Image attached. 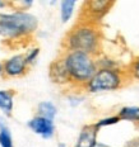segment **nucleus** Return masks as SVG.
<instances>
[{
  "mask_svg": "<svg viewBox=\"0 0 139 147\" xmlns=\"http://www.w3.org/2000/svg\"><path fill=\"white\" fill-rule=\"evenodd\" d=\"M38 29V19L29 11H0V37L9 47L27 46Z\"/></svg>",
  "mask_w": 139,
  "mask_h": 147,
  "instance_id": "1",
  "label": "nucleus"
},
{
  "mask_svg": "<svg viewBox=\"0 0 139 147\" xmlns=\"http://www.w3.org/2000/svg\"><path fill=\"white\" fill-rule=\"evenodd\" d=\"M102 30L100 24L78 19L61 41V51L82 52L97 57L102 53Z\"/></svg>",
  "mask_w": 139,
  "mask_h": 147,
  "instance_id": "2",
  "label": "nucleus"
},
{
  "mask_svg": "<svg viewBox=\"0 0 139 147\" xmlns=\"http://www.w3.org/2000/svg\"><path fill=\"white\" fill-rule=\"evenodd\" d=\"M63 67L66 72L70 89L73 90H83L84 85L97 71L96 57L82 52H69L61 51L59 53Z\"/></svg>",
  "mask_w": 139,
  "mask_h": 147,
  "instance_id": "3",
  "label": "nucleus"
},
{
  "mask_svg": "<svg viewBox=\"0 0 139 147\" xmlns=\"http://www.w3.org/2000/svg\"><path fill=\"white\" fill-rule=\"evenodd\" d=\"M130 79L123 69H97L94 75L89 79V81L84 85L83 91L87 94H100L109 93V91H116L125 88L129 84Z\"/></svg>",
  "mask_w": 139,
  "mask_h": 147,
  "instance_id": "4",
  "label": "nucleus"
},
{
  "mask_svg": "<svg viewBox=\"0 0 139 147\" xmlns=\"http://www.w3.org/2000/svg\"><path fill=\"white\" fill-rule=\"evenodd\" d=\"M115 5V1L109 0H88L82 5L79 18L81 20H87L91 23L100 24L105 15L109 14V11Z\"/></svg>",
  "mask_w": 139,
  "mask_h": 147,
  "instance_id": "5",
  "label": "nucleus"
},
{
  "mask_svg": "<svg viewBox=\"0 0 139 147\" xmlns=\"http://www.w3.org/2000/svg\"><path fill=\"white\" fill-rule=\"evenodd\" d=\"M31 67L27 65L23 53H15L3 61V78L19 79L28 74Z\"/></svg>",
  "mask_w": 139,
  "mask_h": 147,
  "instance_id": "6",
  "label": "nucleus"
},
{
  "mask_svg": "<svg viewBox=\"0 0 139 147\" xmlns=\"http://www.w3.org/2000/svg\"><path fill=\"white\" fill-rule=\"evenodd\" d=\"M27 127L44 140H51L56 133V125L54 121L36 114L27 122Z\"/></svg>",
  "mask_w": 139,
  "mask_h": 147,
  "instance_id": "7",
  "label": "nucleus"
},
{
  "mask_svg": "<svg viewBox=\"0 0 139 147\" xmlns=\"http://www.w3.org/2000/svg\"><path fill=\"white\" fill-rule=\"evenodd\" d=\"M98 129L94 123L83 125L73 147H94L98 141Z\"/></svg>",
  "mask_w": 139,
  "mask_h": 147,
  "instance_id": "8",
  "label": "nucleus"
},
{
  "mask_svg": "<svg viewBox=\"0 0 139 147\" xmlns=\"http://www.w3.org/2000/svg\"><path fill=\"white\" fill-rule=\"evenodd\" d=\"M49 76H50L51 81L54 82V84H56L61 88L70 89L66 72H65V70H64L63 63H61L59 57H56V59L50 63V67H49Z\"/></svg>",
  "mask_w": 139,
  "mask_h": 147,
  "instance_id": "9",
  "label": "nucleus"
},
{
  "mask_svg": "<svg viewBox=\"0 0 139 147\" xmlns=\"http://www.w3.org/2000/svg\"><path fill=\"white\" fill-rule=\"evenodd\" d=\"M15 94L13 89H0V112L3 113V117L8 118L13 115Z\"/></svg>",
  "mask_w": 139,
  "mask_h": 147,
  "instance_id": "10",
  "label": "nucleus"
},
{
  "mask_svg": "<svg viewBox=\"0 0 139 147\" xmlns=\"http://www.w3.org/2000/svg\"><path fill=\"white\" fill-rule=\"evenodd\" d=\"M116 115L120 122H130L137 124L139 122V105H124L117 110Z\"/></svg>",
  "mask_w": 139,
  "mask_h": 147,
  "instance_id": "11",
  "label": "nucleus"
},
{
  "mask_svg": "<svg viewBox=\"0 0 139 147\" xmlns=\"http://www.w3.org/2000/svg\"><path fill=\"white\" fill-rule=\"evenodd\" d=\"M36 115L40 117H44L51 121H55L58 115V107L55 103L50 102V100H44V102H40L36 107Z\"/></svg>",
  "mask_w": 139,
  "mask_h": 147,
  "instance_id": "12",
  "label": "nucleus"
},
{
  "mask_svg": "<svg viewBox=\"0 0 139 147\" xmlns=\"http://www.w3.org/2000/svg\"><path fill=\"white\" fill-rule=\"evenodd\" d=\"M77 1L74 0H63L59 4V14H60L61 23H68L73 18L74 11H75Z\"/></svg>",
  "mask_w": 139,
  "mask_h": 147,
  "instance_id": "13",
  "label": "nucleus"
},
{
  "mask_svg": "<svg viewBox=\"0 0 139 147\" xmlns=\"http://www.w3.org/2000/svg\"><path fill=\"white\" fill-rule=\"evenodd\" d=\"M0 147H14V141L7 118L0 115Z\"/></svg>",
  "mask_w": 139,
  "mask_h": 147,
  "instance_id": "14",
  "label": "nucleus"
},
{
  "mask_svg": "<svg viewBox=\"0 0 139 147\" xmlns=\"http://www.w3.org/2000/svg\"><path fill=\"white\" fill-rule=\"evenodd\" d=\"M96 62H97V67L98 69H123V66L120 65V62L116 59L109 56V55H105L103 52L100 53L96 57Z\"/></svg>",
  "mask_w": 139,
  "mask_h": 147,
  "instance_id": "15",
  "label": "nucleus"
},
{
  "mask_svg": "<svg viewBox=\"0 0 139 147\" xmlns=\"http://www.w3.org/2000/svg\"><path fill=\"white\" fill-rule=\"evenodd\" d=\"M125 71L130 81H139V56H135L130 61V63L125 67Z\"/></svg>",
  "mask_w": 139,
  "mask_h": 147,
  "instance_id": "16",
  "label": "nucleus"
},
{
  "mask_svg": "<svg viewBox=\"0 0 139 147\" xmlns=\"http://www.w3.org/2000/svg\"><path fill=\"white\" fill-rule=\"evenodd\" d=\"M40 53H41V50H40L38 46H31L28 50L23 53L27 65H28L29 67L35 65V63L37 62V60H38V57H40Z\"/></svg>",
  "mask_w": 139,
  "mask_h": 147,
  "instance_id": "17",
  "label": "nucleus"
},
{
  "mask_svg": "<svg viewBox=\"0 0 139 147\" xmlns=\"http://www.w3.org/2000/svg\"><path fill=\"white\" fill-rule=\"evenodd\" d=\"M117 123H120V119L116 114L107 115V117H103V118L98 119L97 122H94L96 127H97L98 129H101V128H106V127H111V125H115Z\"/></svg>",
  "mask_w": 139,
  "mask_h": 147,
  "instance_id": "18",
  "label": "nucleus"
},
{
  "mask_svg": "<svg viewBox=\"0 0 139 147\" xmlns=\"http://www.w3.org/2000/svg\"><path fill=\"white\" fill-rule=\"evenodd\" d=\"M68 103L72 107H78L83 103V96L79 93H70L68 95Z\"/></svg>",
  "mask_w": 139,
  "mask_h": 147,
  "instance_id": "19",
  "label": "nucleus"
},
{
  "mask_svg": "<svg viewBox=\"0 0 139 147\" xmlns=\"http://www.w3.org/2000/svg\"><path fill=\"white\" fill-rule=\"evenodd\" d=\"M123 147H139V136L133 137L131 140L126 141Z\"/></svg>",
  "mask_w": 139,
  "mask_h": 147,
  "instance_id": "20",
  "label": "nucleus"
},
{
  "mask_svg": "<svg viewBox=\"0 0 139 147\" xmlns=\"http://www.w3.org/2000/svg\"><path fill=\"white\" fill-rule=\"evenodd\" d=\"M5 9H12V1L0 0V10H5Z\"/></svg>",
  "mask_w": 139,
  "mask_h": 147,
  "instance_id": "21",
  "label": "nucleus"
},
{
  "mask_svg": "<svg viewBox=\"0 0 139 147\" xmlns=\"http://www.w3.org/2000/svg\"><path fill=\"white\" fill-rule=\"evenodd\" d=\"M94 147H114V146L107 145V143H105V142H100V141H97V143L94 145Z\"/></svg>",
  "mask_w": 139,
  "mask_h": 147,
  "instance_id": "22",
  "label": "nucleus"
},
{
  "mask_svg": "<svg viewBox=\"0 0 139 147\" xmlns=\"http://www.w3.org/2000/svg\"><path fill=\"white\" fill-rule=\"evenodd\" d=\"M3 75V61H0V76Z\"/></svg>",
  "mask_w": 139,
  "mask_h": 147,
  "instance_id": "23",
  "label": "nucleus"
},
{
  "mask_svg": "<svg viewBox=\"0 0 139 147\" xmlns=\"http://www.w3.org/2000/svg\"><path fill=\"white\" fill-rule=\"evenodd\" d=\"M58 147H65V145H64V143H59Z\"/></svg>",
  "mask_w": 139,
  "mask_h": 147,
  "instance_id": "24",
  "label": "nucleus"
},
{
  "mask_svg": "<svg viewBox=\"0 0 139 147\" xmlns=\"http://www.w3.org/2000/svg\"><path fill=\"white\" fill-rule=\"evenodd\" d=\"M135 127H137V129H138V132H139V122H138L137 124H135Z\"/></svg>",
  "mask_w": 139,
  "mask_h": 147,
  "instance_id": "25",
  "label": "nucleus"
}]
</instances>
